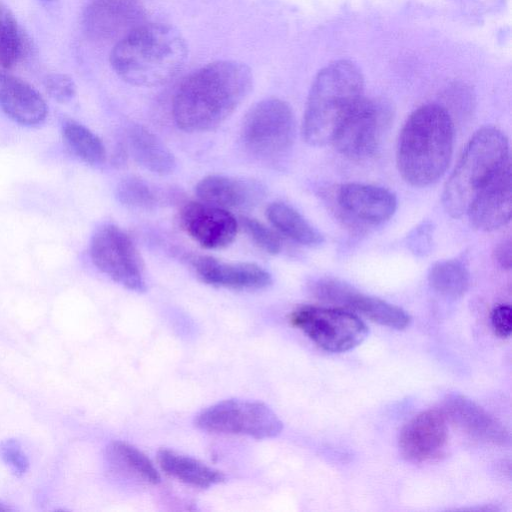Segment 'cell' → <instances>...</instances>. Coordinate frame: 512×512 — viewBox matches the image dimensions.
<instances>
[{
  "instance_id": "6da1fadb",
  "label": "cell",
  "mask_w": 512,
  "mask_h": 512,
  "mask_svg": "<svg viewBox=\"0 0 512 512\" xmlns=\"http://www.w3.org/2000/svg\"><path fill=\"white\" fill-rule=\"evenodd\" d=\"M253 76L245 64L221 60L187 76L172 101L176 125L186 132L212 130L222 124L252 88Z\"/></svg>"
},
{
  "instance_id": "7a4b0ae2",
  "label": "cell",
  "mask_w": 512,
  "mask_h": 512,
  "mask_svg": "<svg viewBox=\"0 0 512 512\" xmlns=\"http://www.w3.org/2000/svg\"><path fill=\"white\" fill-rule=\"evenodd\" d=\"M454 126L446 108L426 104L413 111L398 138L396 163L402 178L414 187L437 182L447 170Z\"/></svg>"
},
{
  "instance_id": "3957f363",
  "label": "cell",
  "mask_w": 512,
  "mask_h": 512,
  "mask_svg": "<svg viewBox=\"0 0 512 512\" xmlns=\"http://www.w3.org/2000/svg\"><path fill=\"white\" fill-rule=\"evenodd\" d=\"M187 59V45L173 27L144 23L114 45L110 64L125 82L141 87L163 85L174 78Z\"/></svg>"
},
{
  "instance_id": "277c9868",
  "label": "cell",
  "mask_w": 512,
  "mask_h": 512,
  "mask_svg": "<svg viewBox=\"0 0 512 512\" xmlns=\"http://www.w3.org/2000/svg\"><path fill=\"white\" fill-rule=\"evenodd\" d=\"M359 68L348 60L328 64L314 79L302 122L304 140L312 146L331 143L351 109L364 96Z\"/></svg>"
},
{
  "instance_id": "5b68a950",
  "label": "cell",
  "mask_w": 512,
  "mask_h": 512,
  "mask_svg": "<svg viewBox=\"0 0 512 512\" xmlns=\"http://www.w3.org/2000/svg\"><path fill=\"white\" fill-rule=\"evenodd\" d=\"M509 163L505 134L495 127L479 129L467 143L444 186L445 211L454 218L465 215L479 191Z\"/></svg>"
},
{
  "instance_id": "8992f818",
  "label": "cell",
  "mask_w": 512,
  "mask_h": 512,
  "mask_svg": "<svg viewBox=\"0 0 512 512\" xmlns=\"http://www.w3.org/2000/svg\"><path fill=\"white\" fill-rule=\"evenodd\" d=\"M241 140L255 156L273 160L287 154L292 148L296 125L288 103L278 98H267L252 106L241 125Z\"/></svg>"
},
{
  "instance_id": "52a82bcc",
  "label": "cell",
  "mask_w": 512,
  "mask_h": 512,
  "mask_svg": "<svg viewBox=\"0 0 512 512\" xmlns=\"http://www.w3.org/2000/svg\"><path fill=\"white\" fill-rule=\"evenodd\" d=\"M194 424L203 431L256 439L273 438L283 429L281 420L267 405L242 399L223 400L209 406L195 417Z\"/></svg>"
},
{
  "instance_id": "ba28073f",
  "label": "cell",
  "mask_w": 512,
  "mask_h": 512,
  "mask_svg": "<svg viewBox=\"0 0 512 512\" xmlns=\"http://www.w3.org/2000/svg\"><path fill=\"white\" fill-rule=\"evenodd\" d=\"M392 118L387 101L363 96L344 118L331 143L348 158H368L379 148Z\"/></svg>"
},
{
  "instance_id": "9c48e42d",
  "label": "cell",
  "mask_w": 512,
  "mask_h": 512,
  "mask_svg": "<svg viewBox=\"0 0 512 512\" xmlns=\"http://www.w3.org/2000/svg\"><path fill=\"white\" fill-rule=\"evenodd\" d=\"M93 264L122 287L146 290L144 265L129 235L114 224H103L94 232L89 246Z\"/></svg>"
},
{
  "instance_id": "30bf717a",
  "label": "cell",
  "mask_w": 512,
  "mask_h": 512,
  "mask_svg": "<svg viewBox=\"0 0 512 512\" xmlns=\"http://www.w3.org/2000/svg\"><path fill=\"white\" fill-rule=\"evenodd\" d=\"M289 321L321 349L331 353L349 351L368 335L366 324L355 314L338 308L301 306Z\"/></svg>"
},
{
  "instance_id": "8fae6325",
  "label": "cell",
  "mask_w": 512,
  "mask_h": 512,
  "mask_svg": "<svg viewBox=\"0 0 512 512\" xmlns=\"http://www.w3.org/2000/svg\"><path fill=\"white\" fill-rule=\"evenodd\" d=\"M311 291L318 299L348 307L382 326L402 330L411 322L410 315L402 308L358 292L338 280H318L312 284Z\"/></svg>"
},
{
  "instance_id": "7c38bea8",
  "label": "cell",
  "mask_w": 512,
  "mask_h": 512,
  "mask_svg": "<svg viewBox=\"0 0 512 512\" xmlns=\"http://www.w3.org/2000/svg\"><path fill=\"white\" fill-rule=\"evenodd\" d=\"M144 23L146 13L137 0H94L82 17L86 34L99 41H119Z\"/></svg>"
},
{
  "instance_id": "4fadbf2b",
  "label": "cell",
  "mask_w": 512,
  "mask_h": 512,
  "mask_svg": "<svg viewBox=\"0 0 512 512\" xmlns=\"http://www.w3.org/2000/svg\"><path fill=\"white\" fill-rule=\"evenodd\" d=\"M447 422L441 409H429L415 415L399 435L402 456L418 463L439 456L448 439Z\"/></svg>"
},
{
  "instance_id": "5bb4252c",
  "label": "cell",
  "mask_w": 512,
  "mask_h": 512,
  "mask_svg": "<svg viewBox=\"0 0 512 512\" xmlns=\"http://www.w3.org/2000/svg\"><path fill=\"white\" fill-rule=\"evenodd\" d=\"M181 222L187 233L207 249L228 246L238 231V222L227 209L202 201L187 203L181 211Z\"/></svg>"
},
{
  "instance_id": "9a60e30c",
  "label": "cell",
  "mask_w": 512,
  "mask_h": 512,
  "mask_svg": "<svg viewBox=\"0 0 512 512\" xmlns=\"http://www.w3.org/2000/svg\"><path fill=\"white\" fill-rule=\"evenodd\" d=\"M511 165H506L475 196L466 215L478 230L493 231L506 225L512 212Z\"/></svg>"
},
{
  "instance_id": "2e32d148",
  "label": "cell",
  "mask_w": 512,
  "mask_h": 512,
  "mask_svg": "<svg viewBox=\"0 0 512 512\" xmlns=\"http://www.w3.org/2000/svg\"><path fill=\"white\" fill-rule=\"evenodd\" d=\"M441 410L447 421L476 440L495 445H505L509 440L502 423L466 396L448 395Z\"/></svg>"
},
{
  "instance_id": "e0dca14e",
  "label": "cell",
  "mask_w": 512,
  "mask_h": 512,
  "mask_svg": "<svg viewBox=\"0 0 512 512\" xmlns=\"http://www.w3.org/2000/svg\"><path fill=\"white\" fill-rule=\"evenodd\" d=\"M336 200L343 213L366 224L387 221L397 208L394 193L370 184H343L337 190Z\"/></svg>"
},
{
  "instance_id": "ac0fdd59",
  "label": "cell",
  "mask_w": 512,
  "mask_h": 512,
  "mask_svg": "<svg viewBox=\"0 0 512 512\" xmlns=\"http://www.w3.org/2000/svg\"><path fill=\"white\" fill-rule=\"evenodd\" d=\"M193 267L206 284L234 290H260L272 284V277L255 263H227L210 256H197Z\"/></svg>"
},
{
  "instance_id": "d6986e66",
  "label": "cell",
  "mask_w": 512,
  "mask_h": 512,
  "mask_svg": "<svg viewBox=\"0 0 512 512\" xmlns=\"http://www.w3.org/2000/svg\"><path fill=\"white\" fill-rule=\"evenodd\" d=\"M0 108L15 122L35 126L47 116V105L29 83L6 72H0Z\"/></svg>"
},
{
  "instance_id": "ffe728a7",
  "label": "cell",
  "mask_w": 512,
  "mask_h": 512,
  "mask_svg": "<svg viewBox=\"0 0 512 512\" xmlns=\"http://www.w3.org/2000/svg\"><path fill=\"white\" fill-rule=\"evenodd\" d=\"M195 192L202 202L224 209L250 207L264 195V189L255 181L222 175L204 177Z\"/></svg>"
},
{
  "instance_id": "44dd1931",
  "label": "cell",
  "mask_w": 512,
  "mask_h": 512,
  "mask_svg": "<svg viewBox=\"0 0 512 512\" xmlns=\"http://www.w3.org/2000/svg\"><path fill=\"white\" fill-rule=\"evenodd\" d=\"M127 144L132 158L157 175L171 174L176 168L174 155L149 129L133 125L127 131Z\"/></svg>"
},
{
  "instance_id": "7402d4cb",
  "label": "cell",
  "mask_w": 512,
  "mask_h": 512,
  "mask_svg": "<svg viewBox=\"0 0 512 512\" xmlns=\"http://www.w3.org/2000/svg\"><path fill=\"white\" fill-rule=\"evenodd\" d=\"M157 460L167 475L192 487L205 489L225 480L221 471L170 449L159 450Z\"/></svg>"
},
{
  "instance_id": "603a6c76",
  "label": "cell",
  "mask_w": 512,
  "mask_h": 512,
  "mask_svg": "<svg viewBox=\"0 0 512 512\" xmlns=\"http://www.w3.org/2000/svg\"><path fill=\"white\" fill-rule=\"evenodd\" d=\"M269 222L280 233L305 246H318L323 236L297 210L282 203H271L266 209Z\"/></svg>"
},
{
  "instance_id": "cb8c5ba5",
  "label": "cell",
  "mask_w": 512,
  "mask_h": 512,
  "mask_svg": "<svg viewBox=\"0 0 512 512\" xmlns=\"http://www.w3.org/2000/svg\"><path fill=\"white\" fill-rule=\"evenodd\" d=\"M108 462L144 482L158 484L160 475L152 461L139 449L123 441H114L106 450Z\"/></svg>"
},
{
  "instance_id": "d4e9b609",
  "label": "cell",
  "mask_w": 512,
  "mask_h": 512,
  "mask_svg": "<svg viewBox=\"0 0 512 512\" xmlns=\"http://www.w3.org/2000/svg\"><path fill=\"white\" fill-rule=\"evenodd\" d=\"M428 282L439 295L457 299L467 292L470 275L463 262L457 259H447L435 262L431 266L428 272Z\"/></svg>"
},
{
  "instance_id": "484cf974",
  "label": "cell",
  "mask_w": 512,
  "mask_h": 512,
  "mask_svg": "<svg viewBox=\"0 0 512 512\" xmlns=\"http://www.w3.org/2000/svg\"><path fill=\"white\" fill-rule=\"evenodd\" d=\"M63 138L70 150L89 165H101L106 160L102 140L84 125L69 121L63 126Z\"/></svg>"
},
{
  "instance_id": "4316f807",
  "label": "cell",
  "mask_w": 512,
  "mask_h": 512,
  "mask_svg": "<svg viewBox=\"0 0 512 512\" xmlns=\"http://www.w3.org/2000/svg\"><path fill=\"white\" fill-rule=\"evenodd\" d=\"M13 13L0 3V68L9 69L22 58L25 43Z\"/></svg>"
},
{
  "instance_id": "83f0119b",
  "label": "cell",
  "mask_w": 512,
  "mask_h": 512,
  "mask_svg": "<svg viewBox=\"0 0 512 512\" xmlns=\"http://www.w3.org/2000/svg\"><path fill=\"white\" fill-rule=\"evenodd\" d=\"M116 196L123 205L140 210H152L161 201L154 186L134 176L126 177L118 183Z\"/></svg>"
},
{
  "instance_id": "f1b7e54d",
  "label": "cell",
  "mask_w": 512,
  "mask_h": 512,
  "mask_svg": "<svg viewBox=\"0 0 512 512\" xmlns=\"http://www.w3.org/2000/svg\"><path fill=\"white\" fill-rule=\"evenodd\" d=\"M240 225L252 241L265 252L276 255L282 250L280 237L257 219L240 217Z\"/></svg>"
},
{
  "instance_id": "f546056e",
  "label": "cell",
  "mask_w": 512,
  "mask_h": 512,
  "mask_svg": "<svg viewBox=\"0 0 512 512\" xmlns=\"http://www.w3.org/2000/svg\"><path fill=\"white\" fill-rule=\"evenodd\" d=\"M2 460L16 476L24 475L29 468V460L16 439H7L0 445Z\"/></svg>"
},
{
  "instance_id": "4dcf8cb0",
  "label": "cell",
  "mask_w": 512,
  "mask_h": 512,
  "mask_svg": "<svg viewBox=\"0 0 512 512\" xmlns=\"http://www.w3.org/2000/svg\"><path fill=\"white\" fill-rule=\"evenodd\" d=\"M44 86L54 100L65 103L70 101L76 92L74 81L66 74L53 73L46 77Z\"/></svg>"
},
{
  "instance_id": "1f68e13d",
  "label": "cell",
  "mask_w": 512,
  "mask_h": 512,
  "mask_svg": "<svg viewBox=\"0 0 512 512\" xmlns=\"http://www.w3.org/2000/svg\"><path fill=\"white\" fill-rule=\"evenodd\" d=\"M409 249L418 256L430 253L433 245V228L428 222L415 227L407 238Z\"/></svg>"
},
{
  "instance_id": "d6a6232c",
  "label": "cell",
  "mask_w": 512,
  "mask_h": 512,
  "mask_svg": "<svg viewBox=\"0 0 512 512\" xmlns=\"http://www.w3.org/2000/svg\"><path fill=\"white\" fill-rule=\"evenodd\" d=\"M511 307L507 304L496 306L491 313V324L495 334L507 338L512 331Z\"/></svg>"
},
{
  "instance_id": "836d02e7",
  "label": "cell",
  "mask_w": 512,
  "mask_h": 512,
  "mask_svg": "<svg viewBox=\"0 0 512 512\" xmlns=\"http://www.w3.org/2000/svg\"><path fill=\"white\" fill-rule=\"evenodd\" d=\"M495 261L504 269L511 267V243L509 240L499 243L494 250Z\"/></svg>"
},
{
  "instance_id": "e575fe53",
  "label": "cell",
  "mask_w": 512,
  "mask_h": 512,
  "mask_svg": "<svg viewBox=\"0 0 512 512\" xmlns=\"http://www.w3.org/2000/svg\"><path fill=\"white\" fill-rule=\"evenodd\" d=\"M10 507L6 506L4 503L0 502V511H9Z\"/></svg>"
},
{
  "instance_id": "d590c367",
  "label": "cell",
  "mask_w": 512,
  "mask_h": 512,
  "mask_svg": "<svg viewBox=\"0 0 512 512\" xmlns=\"http://www.w3.org/2000/svg\"><path fill=\"white\" fill-rule=\"evenodd\" d=\"M42 1H45V2H52V1H55V0H42Z\"/></svg>"
}]
</instances>
